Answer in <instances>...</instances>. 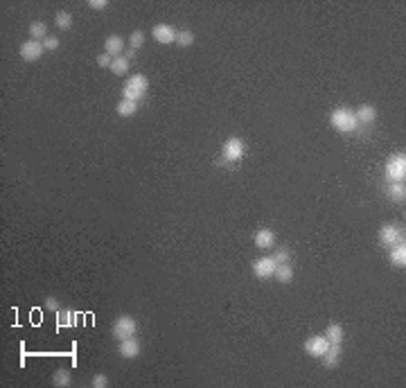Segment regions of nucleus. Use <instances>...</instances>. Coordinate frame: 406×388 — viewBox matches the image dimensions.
Wrapping results in <instances>:
<instances>
[{"label": "nucleus", "instance_id": "412c9836", "mask_svg": "<svg viewBox=\"0 0 406 388\" xmlns=\"http://www.w3.org/2000/svg\"><path fill=\"white\" fill-rule=\"evenodd\" d=\"M115 111H118L120 118H131V115H136V111H138V102L122 100V102H120V104L115 106Z\"/></svg>", "mask_w": 406, "mask_h": 388}, {"label": "nucleus", "instance_id": "4be33fe9", "mask_svg": "<svg viewBox=\"0 0 406 388\" xmlns=\"http://www.w3.org/2000/svg\"><path fill=\"white\" fill-rule=\"evenodd\" d=\"M276 278H278V280L282 282V284H287V282L294 280V266H291V262H289V264H278Z\"/></svg>", "mask_w": 406, "mask_h": 388}, {"label": "nucleus", "instance_id": "5701e85b", "mask_svg": "<svg viewBox=\"0 0 406 388\" xmlns=\"http://www.w3.org/2000/svg\"><path fill=\"white\" fill-rule=\"evenodd\" d=\"M129 66H131V61L122 54V56H118V59H113V66L108 68V70H113V75H127Z\"/></svg>", "mask_w": 406, "mask_h": 388}, {"label": "nucleus", "instance_id": "f257e3e1", "mask_svg": "<svg viewBox=\"0 0 406 388\" xmlns=\"http://www.w3.org/2000/svg\"><path fill=\"white\" fill-rule=\"evenodd\" d=\"M330 124L336 131H341V133H352V131H357V127H359L357 118H354V111H350V108H345V106L332 111Z\"/></svg>", "mask_w": 406, "mask_h": 388}, {"label": "nucleus", "instance_id": "f8f14e48", "mask_svg": "<svg viewBox=\"0 0 406 388\" xmlns=\"http://www.w3.org/2000/svg\"><path fill=\"white\" fill-rule=\"evenodd\" d=\"M122 50H124V38L118 36V34H111V36H106L104 41V52L111 54L113 59H118V56H122Z\"/></svg>", "mask_w": 406, "mask_h": 388}, {"label": "nucleus", "instance_id": "20e7f679", "mask_svg": "<svg viewBox=\"0 0 406 388\" xmlns=\"http://www.w3.org/2000/svg\"><path fill=\"white\" fill-rule=\"evenodd\" d=\"M244 151H246V145L242 138L233 135V138L226 140L224 145V151H221V163H237L244 158Z\"/></svg>", "mask_w": 406, "mask_h": 388}, {"label": "nucleus", "instance_id": "72a5a7b5", "mask_svg": "<svg viewBox=\"0 0 406 388\" xmlns=\"http://www.w3.org/2000/svg\"><path fill=\"white\" fill-rule=\"evenodd\" d=\"M133 54H136V50H131V48H129V50H127V54H124V56H127V59L131 61V59H133Z\"/></svg>", "mask_w": 406, "mask_h": 388}, {"label": "nucleus", "instance_id": "dca6fc26", "mask_svg": "<svg viewBox=\"0 0 406 388\" xmlns=\"http://www.w3.org/2000/svg\"><path fill=\"white\" fill-rule=\"evenodd\" d=\"M388 258H391V262L395 266L404 269V266H406V242H399V244H395V246H391Z\"/></svg>", "mask_w": 406, "mask_h": 388}, {"label": "nucleus", "instance_id": "a878e982", "mask_svg": "<svg viewBox=\"0 0 406 388\" xmlns=\"http://www.w3.org/2000/svg\"><path fill=\"white\" fill-rule=\"evenodd\" d=\"M176 43H179L181 48H190V45L194 43V32H190V30H179V34H176Z\"/></svg>", "mask_w": 406, "mask_h": 388}, {"label": "nucleus", "instance_id": "2f4dec72", "mask_svg": "<svg viewBox=\"0 0 406 388\" xmlns=\"http://www.w3.org/2000/svg\"><path fill=\"white\" fill-rule=\"evenodd\" d=\"M45 309H50V312H59L61 307H59V300L54 298V296H48V298H45Z\"/></svg>", "mask_w": 406, "mask_h": 388}, {"label": "nucleus", "instance_id": "f03ea898", "mask_svg": "<svg viewBox=\"0 0 406 388\" xmlns=\"http://www.w3.org/2000/svg\"><path fill=\"white\" fill-rule=\"evenodd\" d=\"M147 90H149V82H147L145 75H131L127 84L122 86V100L140 102L147 95Z\"/></svg>", "mask_w": 406, "mask_h": 388}, {"label": "nucleus", "instance_id": "aec40b11", "mask_svg": "<svg viewBox=\"0 0 406 388\" xmlns=\"http://www.w3.org/2000/svg\"><path fill=\"white\" fill-rule=\"evenodd\" d=\"M330 343H343V339H345V329H343V325L339 323H332L327 327V332H325Z\"/></svg>", "mask_w": 406, "mask_h": 388}, {"label": "nucleus", "instance_id": "cd10ccee", "mask_svg": "<svg viewBox=\"0 0 406 388\" xmlns=\"http://www.w3.org/2000/svg\"><path fill=\"white\" fill-rule=\"evenodd\" d=\"M276 260V264H289L291 262V250L289 248H276V253L271 255Z\"/></svg>", "mask_w": 406, "mask_h": 388}, {"label": "nucleus", "instance_id": "9d476101", "mask_svg": "<svg viewBox=\"0 0 406 388\" xmlns=\"http://www.w3.org/2000/svg\"><path fill=\"white\" fill-rule=\"evenodd\" d=\"M43 54H45V48H43L41 41H34V38H30V41H25L21 45V56L25 61H38Z\"/></svg>", "mask_w": 406, "mask_h": 388}, {"label": "nucleus", "instance_id": "a211bd4d", "mask_svg": "<svg viewBox=\"0 0 406 388\" xmlns=\"http://www.w3.org/2000/svg\"><path fill=\"white\" fill-rule=\"evenodd\" d=\"M52 384H54L56 388H66V386H70V384H72V375H70V370H66V368L54 370V373H52Z\"/></svg>", "mask_w": 406, "mask_h": 388}, {"label": "nucleus", "instance_id": "39448f33", "mask_svg": "<svg viewBox=\"0 0 406 388\" xmlns=\"http://www.w3.org/2000/svg\"><path fill=\"white\" fill-rule=\"evenodd\" d=\"M136 329H138V325H136V318L127 316V314L118 316L115 323H113V336H115V339H120V341L136 336Z\"/></svg>", "mask_w": 406, "mask_h": 388}, {"label": "nucleus", "instance_id": "f3484780", "mask_svg": "<svg viewBox=\"0 0 406 388\" xmlns=\"http://www.w3.org/2000/svg\"><path fill=\"white\" fill-rule=\"evenodd\" d=\"M56 325L59 327H72V325H77V314L72 309H59L56 312Z\"/></svg>", "mask_w": 406, "mask_h": 388}, {"label": "nucleus", "instance_id": "0eeeda50", "mask_svg": "<svg viewBox=\"0 0 406 388\" xmlns=\"http://www.w3.org/2000/svg\"><path fill=\"white\" fill-rule=\"evenodd\" d=\"M330 350V341L325 334H314L305 341V352L310 357H323Z\"/></svg>", "mask_w": 406, "mask_h": 388}, {"label": "nucleus", "instance_id": "6e6552de", "mask_svg": "<svg viewBox=\"0 0 406 388\" xmlns=\"http://www.w3.org/2000/svg\"><path fill=\"white\" fill-rule=\"evenodd\" d=\"M276 269H278V264H276V260H273L271 255H266V258H260V260L253 262V276L260 278V280L273 278V276H276Z\"/></svg>", "mask_w": 406, "mask_h": 388}, {"label": "nucleus", "instance_id": "9b49d317", "mask_svg": "<svg viewBox=\"0 0 406 388\" xmlns=\"http://www.w3.org/2000/svg\"><path fill=\"white\" fill-rule=\"evenodd\" d=\"M118 352H120V357H124V359H136L140 355V343H138V339H122L120 341V347H118Z\"/></svg>", "mask_w": 406, "mask_h": 388}, {"label": "nucleus", "instance_id": "7ed1b4c3", "mask_svg": "<svg viewBox=\"0 0 406 388\" xmlns=\"http://www.w3.org/2000/svg\"><path fill=\"white\" fill-rule=\"evenodd\" d=\"M386 179L391 181V183H404V179H406V156L404 153H395V156L388 158Z\"/></svg>", "mask_w": 406, "mask_h": 388}, {"label": "nucleus", "instance_id": "bb28decb", "mask_svg": "<svg viewBox=\"0 0 406 388\" xmlns=\"http://www.w3.org/2000/svg\"><path fill=\"white\" fill-rule=\"evenodd\" d=\"M142 43H145V32H142V30H133V32H131V36H129V45H131V50L142 48Z\"/></svg>", "mask_w": 406, "mask_h": 388}, {"label": "nucleus", "instance_id": "393cba45", "mask_svg": "<svg viewBox=\"0 0 406 388\" xmlns=\"http://www.w3.org/2000/svg\"><path fill=\"white\" fill-rule=\"evenodd\" d=\"M388 197H391L393 201L402 203L404 199H406V187H404V183H391V187H388Z\"/></svg>", "mask_w": 406, "mask_h": 388}, {"label": "nucleus", "instance_id": "b1692460", "mask_svg": "<svg viewBox=\"0 0 406 388\" xmlns=\"http://www.w3.org/2000/svg\"><path fill=\"white\" fill-rule=\"evenodd\" d=\"M54 25L59 27V30H70V27H72V14H70V11H66V9H61L59 14L54 16Z\"/></svg>", "mask_w": 406, "mask_h": 388}, {"label": "nucleus", "instance_id": "ddd939ff", "mask_svg": "<svg viewBox=\"0 0 406 388\" xmlns=\"http://www.w3.org/2000/svg\"><path fill=\"white\" fill-rule=\"evenodd\" d=\"M255 246L262 248V250L276 246V235H273V230H268V228H260V230L255 232Z\"/></svg>", "mask_w": 406, "mask_h": 388}, {"label": "nucleus", "instance_id": "473e14b6", "mask_svg": "<svg viewBox=\"0 0 406 388\" xmlns=\"http://www.w3.org/2000/svg\"><path fill=\"white\" fill-rule=\"evenodd\" d=\"M88 7L93 9V11H104L108 7V3H106V0H90Z\"/></svg>", "mask_w": 406, "mask_h": 388}, {"label": "nucleus", "instance_id": "c85d7f7f", "mask_svg": "<svg viewBox=\"0 0 406 388\" xmlns=\"http://www.w3.org/2000/svg\"><path fill=\"white\" fill-rule=\"evenodd\" d=\"M97 66H100V68H111L113 66V56L106 54V52H102L100 56H97Z\"/></svg>", "mask_w": 406, "mask_h": 388}, {"label": "nucleus", "instance_id": "6ab92c4d", "mask_svg": "<svg viewBox=\"0 0 406 388\" xmlns=\"http://www.w3.org/2000/svg\"><path fill=\"white\" fill-rule=\"evenodd\" d=\"M30 36L34 38V41H45V38L50 36L48 34V25H45L43 21H34L30 25Z\"/></svg>", "mask_w": 406, "mask_h": 388}, {"label": "nucleus", "instance_id": "1a4fd4ad", "mask_svg": "<svg viewBox=\"0 0 406 388\" xmlns=\"http://www.w3.org/2000/svg\"><path fill=\"white\" fill-rule=\"evenodd\" d=\"M176 34H179V30H174V27L167 25V23H158V25H153V30H151V36L163 45L176 43Z\"/></svg>", "mask_w": 406, "mask_h": 388}, {"label": "nucleus", "instance_id": "c756f323", "mask_svg": "<svg viewBox=\"0 0 406 388\" xmlns=\"http://www.w3.org/2000/svg\"><path fill=\"white\" fill-rule=\"evenodd\" d=\"M90 386H93V388H106L108 386V377H106V375H95L93 381H90Z\"/></svg>", "mask_w": 406, "mask_h": 388}, {"label": "nucleus", "instance_id": "4468645a", "mask_svg": "<svg viewBox=\"0 0 406 388\" xmlns=\"http://www.w3.org/2000/svg\"><path fill=\"white\" fill-rule=\"evenodd\" d=\"M341 352H343V350H341V343H330V350L321 357L323 363H325V368H336V366H339Z\"/></svg>", "mask_w": 406, "mask_h": 388}, {"label": "nucleus", "instance_id": "7c9ffc66", "mask_svg": "<svg viewBox=\"0 0 406 388\" xmlns=\"http://www.w3.org/2000/svg\"><path fill=\"white\" fill-rule=\"evenodd\" d=\"M43 48H45V52H52V50L59 48V38H56V36H48L43 41Z\"/></svg>", "mask_w": 406, "mask_h": 388}, {"label": "nucleus", "instance_id": "423d86ee", "mask_svg": "<svg viewBox=\"0 0 406 388\" xmlns=\"http://www.w3.org/2000/svg\"><path fill=\"white\" fill-rule=\"evenodd\" d=\"M399 242H404V230H402V226H397V224H384L379 228V244L381 246H395V244H399Z\"/></svg>", "mask_w": 406, "mask_h": 388}, {"label": "nucleus", "instance_id": "2eb2a0df", "mask_svg": "<svg viewBox=\"0 0 406 388\" xmlns=\"http://www.w3.org/2000/svg\"><path fill=\"white\" fill-rule=\"evenodd\" d=\"M354 118H357L359 124H373L375 118H377V111H375L373 104H363L354 111Z\"/></svg>", "mask_w": 406, "mask_h": 388}]
</instances>
